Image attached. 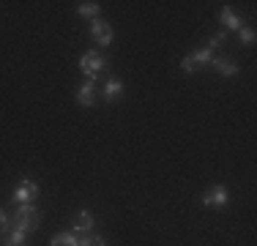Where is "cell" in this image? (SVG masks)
Returning a JSON list of instances; mask_svg holds the SVG:
<instances>
[{
    "label": "cell",
    "mask_w": 257,
    "mask_h": 246,
    "mask_svg": "<svg viewBox=\"0 0 257 246\" xmlns=\"http://www.w3.org/2000/svg\"><path fill=\"white\" fill-rule=\"evenodd\" d=\"M39 219H41L39 208H36L33 202H22V205H17V213H14V219H11V227H17V230H22V232L30 235V232L39 227Z\"/></svg>",
    "instance_id": "1"
},
{
    "label": "cell",
    "mask_w": 257,
    "mask_h": 246,
    "mask_svg": "<svg viewBox=\"0 0 257 246\" xmlns=\"http://www.w3.org/2000/svg\"><path fill=\"white\" fill-rule=\"evenodd\" d=\"M79 69H82V74L88 77V82H96L99 71L107 69V58L99 55V52H85L82 58H79Z\"/></svg>",
    "instance_id": "2"
},
{
    "label": "cell",
    "mask_w": 257,
    "mask_h": 246,
    "mask_svg": "<svg viewBox=\"0 0 257 246\" xmlns=\"http://www.w3.org/2000/svg\"><path fill=\"white\" fill-rule=\"evenodd\" d=\"M39 183L36 181H30V178H22L20 181V186L14 189V202L17 205H22V202H33L36 197H39Z\"/></svg>",
    "instance_id": "3"
},
{
    "label": "cell",
    "mask_w": 257,
    "mask_h": 246,
    "mask_svg": "<svg viewBox=\"0 0 257 246\" xmlns=\"http://www.w3.org/2000/svg\"><path fill=\"white\" fill-rule=\"evenodd\" d=\"M200 202H203L205 208H219V211H222V208L230 202V194H227V189H224V186H211L203 194V200H200Z\"/></svg>",
    "instance_id": "4"
},
{
    "label": "cell",
    "mask_w": 257,
    "mask_h": 246,
    "mask_svg": "<svg viewBox=\"0 0 257 246\" xmlns=\"http://www.w3.org/2000/svg\"><path fill=\"white\" fill-rule=\"evenodd\" d=\"M90 36L96 39V44H99V47H109V44H112V39H115L109 22H104V20H93V22H90Z\"/></svg>",
    "instance_id": "5"
},
{
    "label": "cell",
    "mask_w": 257,
    "mask_h": 246,
    "mask_svg": "<svg viewBox=\"0 0 257 246\" xmlns=\"http://www.w3.org/2000/svg\"><path fill=\"white\" fill-rule=\"evenodd\" d=\"M211 66H213V71H216V74H222V77H227V79L238 74V63L232 58H213Z\"/></svg>",
    "instance_id": "6"
},
{
    "label": "cell",
    "mask_w": 257,
    "mask_h": 246,
    "mask_svg": "<svg viewBox=\"0 0 257 246\" xmlns=\"http://www.w3.org/2000/svg\"><path fill=\"white\" fill-rule=\"evenodd\" d=\"M93 101H96V85L85 82L82 88L77 90V104L79 107H93Z\"/></svg>",
    "instance_id": "7"
},
{
    "label": "cell",
    "mask_w": 257,
    "mask_h": 246,
    "mask_svg": "<svg viewBox=\"0 0 257 246\" xmlns=\"http://www.w3.org/2000/svg\"><path fill=\"white\" fill-rule=\"evenodd\" d=\"M93 230V213H88V211H82L77 216V221H74V235H88V232Z\"/></svg>",
    "instance_id": "8"
},
{
    "label": "cell",
    "mask_w": 257,
    "mask_h": 246,
    "mask_svg": "<svg viewBox=\"0 0 257 246\" xmlns=\"http://www.w3.org/2000/svg\"><path fill=\"white\" fill-rule=\"evenodd\" d=\"M120 96H123V82H120V79H107V85H104V98H107V101H118Z\"/></svg>",
    "instance_id": "9"
},
{
    "label": "cell",
    "mask_w": 257,
    "mask_h": 246,
    "mask_svg": "<svg viewBox=\"0 0 257 246\" xmlns=\"http://www.w3.org/2000/svg\"><path fill=\"white\" fill-rule=\"evenodd\" d=\"M219 22H222L227 30H241V20H238V17L232 14V9H230V6H224V9L219 11Z\"/></svg>",
    "instance_id": "10"
},
{
    "label": "cell",
    "mask_w": 257,
    "mask_h": 246,
    "mask_svg": "<svg viewBox=\"0 0 257 246\" xmlns=\"http://www.w3.org/2000/svg\"><path fill=\"white\" fill-rule=\"evenodd\" d=\"M189 58L194 60V66H208L213 60V49H208V47H200V49H194Z\"/></svg>",
    "instance_id": "11"
},
{
    "label": "cell",
    "mask_w": 257,
    "mask_h": 246,
    "mask_svg": "<svg viewBox=\"0 0 257 246\" xmlns=\"http://www.w3.org/2000/svg\"><path fill=\"white\" fill-rule=\"evenodd\" d=\"M77 243H79V238L74 232H58L52 238V246H77Z\"/></svg>",
    "instance_id": "12"
},
{
    "label": "cell",
    "mask_w": 257,
    "mask_h": 246,
    "mask_svg": "<svg viewBox=\"0 0 257 246\" xmlns=\"http://www.w3.org/2000/svg\"><path fill=\"white\" fill-rule=\"evenodd\" d=\"M99 11H101L99 3H79L77 6V14L79 17H93V20H96V14H99Z\"/></svg>",
    "instance_id": "13"
},
{
    "label": "cell",
    "mask_w": 257,
    "mask_h": 246,
    "mask_svg": "<svg viewBox=\"0 0 257 246\" xmlns=\"http://www.w3.org/2000/svg\"><path fill=\"white\" fill-rule=\"evenodd\" d=\"M227 44V33H224V30H219L216 36H211V41H208V49H213V52H216L219 47H224Z\"/></svg>",
    "instance_id": "14"
},
{
    "label": "cell",
    "mask_w": 257,
    "mask_h": 246,
    "mask_svg": "<svg viewBox=\"0 0 257 246\" xmlns=\"http://www.w3.org/2000/svg\"><path fill=\"white\" fill-rule=\"evenodd\" d=\"M238 39H241V44L252 47L254 44V28H241L238 30Z\"/></svg>",
    "instance_id": "15"
},
{
    "label": "cell",
    "mask_w": 257,
    "mask_h": 246,
    "mask_svg": "<svg viewBox=\"0 0 257 246\" xmlns=\"http://www.w3.org/2000/svg\"><path fill=\"white\" fill-rule=\"evenodd\" d=\"M77 246H107V243H104V238H99V235H82Z\"/></svg>",
    "instance_id": "16"
},
{
    "label": "cell",
    "mask_w": 257,
    "mask_h": 246,
    "mask_svg": "<svg viewBox=\"0 0 257 246\" xmlns=\"http://www.w3.org/2000/svg\"><path fill=\"white\" fill-rule=\"evenodd\" d=\"M181 71H183V74H192V71H194V60H192V58H183V60H181Z\"/></svg>",
    "instance_id": "17"
},
{
    "label": "cell",
    "mask_w": 257,
    "mask_h": 246,
    "mask_svg": "<svg viewBox=\"0 0 257 246\" xmlns=\"http://www.w3.org/2000/svg\"><path fill=\"white\" fill-rule=\"evenodd\" d=\"M6 221H9V216H6L3 211H0V230H3V224H6Z\"/></svg>",
    "instance_id": "18"
},
{
    "label": "cell",
    "mask_w": 257,
    "mask_h": 246,
    "mask_svg": "<svg viewBox=\"0 0 257 246\" xmlns=\"http://www.w3.org/2000/svg\"><path fill=\"white\" fill-rule=\"evenodd\" d=\"M0 246H17V243H9V241H3V243H0Z\"/></svg>",
    "instance_id": "19"
}]
</instances>
